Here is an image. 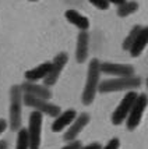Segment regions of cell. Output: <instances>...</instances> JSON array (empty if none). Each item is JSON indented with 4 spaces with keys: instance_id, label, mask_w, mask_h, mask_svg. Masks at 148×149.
<instances>
[{
    "instance_id": "5b68a950",
    "label": "cell",
    "mask_w": 148,
    "mask_h": 149,
    "mask_svg": "<svg viewBox=\"0 0 148 149\" xmlns=\"http://www.w3.org/2000/svg\"><path fill=\"white\" fill-rule=\"evenodd\" d=\"M42 121L43 114L38 110L31 111L29 114V125H28V142L29 149H39L41 148V134H42Z\"/></svg>"
},
{
    "instance_id": "7a4b0ae2",
    "label": "cell",
    "mask_w": 148,
    "mask_h": 149,
    "mask_svg": "<svg viewBox=\"0 0 148 149\" xmlns=\"http://www.w3.org/2000/svg\"><path fill=\"white\" fill-rule=\"evenodd\" d=\"M101 61L98 58H92L88 64V74H87V82L84 86L83 96L81 100L85 106L92 104L95 95L98 91V84H99V78H101V70H99Z\"/></svg>"
},
{
    "instance_id": "52a82bcc",
    "label": "cell",
    "mask_w": 148,
    "mask_h": 149,
    "mask_svg": "<svg viewBox=\"0 0 148 149\" xmlns=\"http://www.w3.org/2000/svg\"><path fill=\"white\" fill-rule=\"evenodd\" d=\"M67 61H69V56H67L66 52H62L55 56L53 61H51V70L46 74V77L43 78V85L45 86H53L58 82L59 77H60L63 68L67 64Z\"/></svg>"
},
{
    "instance_id": "30bf717a",
    "label": "cell",
    "mask_w": 148,
    "mask_h": 149,
    "mask_svg": "<svg viewBox=\"0 0 148 149\" xmlns=\"http://www.w3.org/2000/svg\"><path fill=\"white\" fill-rule=\"evenodd\" d=\"M90 123V114L88 113H81V114H77L76 118L73 120V123L69 125V130L65 132V138L66 142H70V141H74L78 136V134L88 125Z\"/></svg>"
},
{
    "instance_id": "2e32d148",
    "label": "cell",
    "mask_w": 148,
    "mask_h": 149,
    "mask_svg": "<svg viewBox=\"0 0 148 149\" xmlns=\"http://www.w3.org/2000/svg\"><path fill=\"white\" fill-rule=\"evenodd\" d=\"M51 70V61H45L42 64H39L35 68H31L25 71V79L29 82H36L39 79H43L46 77V74Z\"/></svg>"
},
{
    "instance_id": "e0dca14e",
    "label": "cell",
    "mask_w": 148,
    "mask_h": 149,
    "mask_svg": "<svg viewBox=\"0 0 148 149\" xmlns=\"http://www.w3.org/2000/svg\"><path fill=\"white\" fill-rule=\"evenodd\" d=\"M137 10H138V3L137 1H133V0L127 1L126 0L123 4L117 6V15L124 18V17H129L131 14H134Z\"/></svg>"
},
{
    "instance_id": "603a6c76",
    "label": "cell",
    "mask_w": 148,
    "mask_h": 149,
    "mask_svg": "<svg viewBox=\"0 0 148 149\" xmlns=\"http://www.w3.org/2000/svg\"><path fill=\"white\" fill-rule=\"evenodd\" d=\"M101 148H102V145H101V143L92 142V143H90V145H87V146H81L80 149H101Z\"/></svg>"
},
{
    "instance_id": "3957f363",
    "label": "cell",
    "mask_w": 148,
    "mask_h": 149,
    "mask_svg": "<svg viewBox=\"0 0 148 149\" xmlns=\"http://www.w3.org/2000/svg\"><path fill=\"white\" fill-rule=\"evenodd\" d=\"M22 124V89L21 85H13L10 89V130L18 131Z\"/></svg>"
},
{
    "instance_id": "ffe728a7",
    "label": "cell",
    "mask_w": 148,
    "mask_h": 149,
    "mask_svg": "<svg viewBox=\"0 0 148 149\" xmlns=\"http://www.w3.org/2000/svg\"><path fill=\"white\" fill-rule=\"evenodd\" d=\"M90 3L97 8H99V10H108L110 6V3L108 0H90Z\"/></svg>"
},
{
    "instance_id": "484cf974",
    "label": "cell",
    "mask_w": 148,
    "mask_h": 149,
    "mask_svg": "<svg viewBox=\"0 0 148 149\" xmlns=\"http://www.w3.org/2000/svg\"><path fill=\"white\" fill-rule=\"evenodd\" d=\"M8 148V142L7 141H0V149H7Z\"/></svg>"
},
{
    "instance_id": "5bb4252c",
    "label": "cell",
    "mask_w": 148,
    "mask_h": 149,
    "mask_svg": "<svg viewBox=\"0 0 148 149\" xmlns=\"http://www.w3.org/2000/svg\"><path fill=\"white\" fill-rule=\"evenodd\" d=\"M147 42H148V26H142L141 31L137 35L135 40L133 42V45L130 46V49H129L130 54L133 57H138L144 52V49L147 46Z\"/></svg>"
},
{
    "instance_id": "8fae6325",
    "label": "cell",
    "mask_w": 148,
    "mask_h": 149,
    "mask_svg": "<svg viewBox=\"0 0 148 149\" xmlns=\"http://www.w3.org/2000/svg\"><path fill=\"white\" fill-rule=\"evenodd\" d=\"M90 50V35L87 31H80L77 36V46H76V60L77 63L83 64L88 58Z\"/></svg>"
},
{
    "instance_id": "7c38bea8",
    "label": "cell",
    "mask_w": 148,
    "mask_h": 149,
    "mask_svg": "<svg viewBox=\"0 0 148 149\" xmlns=\"http://www.w3.org/2000/svg\"><path fill=\"white\" fill-rule=\"evenodd\" d=\"M21 89H22V93H28V95H32L35 97L48 99V100L52 97V91L49 89V86H45V85H38L35 82L25 81L21 85Z\"/></svg>"
},
{
    "instance_id": "9a60e30c",
    "label": "cell",
    "mask_w": 148,
    "mask_h": 149,
    "mask_svg": "<svg viewBox=\"0 0 148 149\" xmlns=\"http://www.w3.org/2000/svg\"><path fill=\"white\" fill-rule=\"evenodd\" d=\"M65 17L70 24L77 26L80 31H87L90 28V19L87 18L85 15L80 14L77 10H67L65 13Z\"/></svg>"
},
{
    "instance_id": "4fadbf2b",
    "label": "cell",
    "mask_w": 148,
    "mask_h": 149,
    "mask_svg": "<svg viewBox=\"0 0 148 149\" xmlns=\"http://www.w3.org/2000/svg\"><path fill=\"white\" fill-rule=\"evenodd\" d=\"M77 116V111L74 110V109H69V110L66 111H60L59 113V116L55 117V121L52 124V131L53 132H60V131H63L65 128H67L71 123H73V120L76 118Z\"/></svg>"
},
{
    "instance_id": "d6986e66",
    "label": "cell",
    "mask_w": 148,
    "mask_h": 149,
    "mask_svg": "<svg viewBox=\"0 0 148 149\" xmlns=\"http://www.w3.org/2000/svg\"><path fill=\"white\" fill-rule=\"evenodd\" d=\"M15 149H29V142H28V134L27 130L20 128L17 131V146Z\"/></svg>"
},
{
    "instance_id": "ac0fdd59",
    "label": "cell",
    "mask_w": 148,
    "mask_h": 149,
    "mask_svg": "<svg viewBox=\"0 0 148 149\" xmlns=\"http://www.w3.org/2000/svg\"><path fill=\"white\" fill-rule=\"evenodd\" d=\"M141 28H142L141 25H134L133 28H131V31L129 32V35H127V36H126V39L123 40V45H122L123 50H129L130 46L133 45V42H134L135 38H137L138 32L141 31Z\"/></svg>"
},
{
    "instance_id": "ba28073f",
    "label": "cell",
    "mask_w": 148,
    "mask_h": 149,
    "mask_svg": "<svg viewBox=\"0 0 148 149\" xmlns=\"http://www.w3.org/2000/svg\"><path fill=\"white\" fill-rule=\"evenodd\" d=\"M137 92L133 89V91H129L126 93V96L122 99V102L119 103V106L115 109L113 111V114H112V124H115V125H120L122 123H124V120H126V117L129 114L130 109H131V106L134 103L135 97H137Z\"/></svg>"
},
{
    "instance_id": "277c9868",
    "label": "cell",
    "mask_w": 148,
    "mask_h": 149,
    "mask_svg": "<svg viewBox=\"0 0 148 149\" xmlns=\"http://www.w3.org/2000/svg\"><path fill=\"white\" fill-rule=\"evenodd\" d=\"M147 106H148L147 95H145V93L137 95L134 103H133L129 114H127L126 120H124V121H126V127H127L129 131H133L138 127V124L141 123V118H142V116H144V111L147 109Z\"/></svg>"
},
{
    "instance_id": "d4e9b609",
    "label": "cell",
    "mask_w": 148,
    "mask_h": 149,
    "mask_svg": "<svg viewBox=\"0 0 148 149\" xmlns=\"http://www.w3.org/2000/svg\"><path fill=\"white\" fill-rule=\"evenodd\" d=\"M109 3H113V4H116V6H120V4H123L126 0H108Z\"/></svg>"
},
{
    "instance_id": "9c48e42d",
    "label": "cell",
    "mask_w": 148,
    "mask_h": 149,
    "mask_svg": "<svg viewBox=\"0 0 148 149\" xmlns=\"http://www.w3.org/2000/svg\"><path fill=\"white\" fill-rule=\"evenodd\" d=\"M99 70H101V72L106 74V75H116V77H130V75L135 74V70L133 65L109 63V61L101 63L99 64Z\"/></svg>"
},
{
    "instance_id": "6da1fadb",
    "label": "cell",
    "mask_w": 148,
    "mask_h": 149,
    "mask_svg": "<svg viewBox=\"0 0 148 149\" xmlns=\"http://www.w3.org/2000/svg\"><path fill=\"white\" fill-rule=\"evenodd\" d=\"M142 84V79L137 75L130 77H117L105 79L98 84V91L102 93H110V92H120V91H133L140 88Z\"/></svg>"
},
{
    "instance_id": "7402d4cb",
    "label": "cell",
    "mask_w": 148,
    "mask_h": 149,
    "mask_svg": "<svg viewBox=\"0 0 148 149\" xmlns=\"http://www.w3.org/2000/svg\"><path fill=\"white\" fill-rule=\"evenodd\" d=\"M81 146H83V145H81V142L74 139V141H70V142L67 143L65 148H62V149H80Z\"/></svg>"
},
{
    "instance_id": "4316f807",
    "label": "cell",
    "mask_w": 148,
    "mask_h": 149,
    "mask_svg": "<svg viewBox=\"0 0 148 149\" xmlns=\"http://www.w3.org/2000/svg\"><path fill=\"white\" fill-rule=\"evenodd\" d=\"M29 1H36V0H29Z\"/></svg>"
},
{
    "instance_id": "cb8c5ba5",
    "label": "cell",
    "mask_w": 148,
    "mask_h": 149,
    "mask_svg": "<svg viewBox=\"0 0 148 149\" xmlns=\"http://www.w3.org/2000/svg\"><path fill=\"white\" fill-rule=\"evenodd\" d=\"M6 128H7V121L3 120V118H0V135L6 131Z\"/></svg>"
},
{
    "instance_id": "44dd1931",
    "label": "cell",
    "mask_w": 148,
    "mask_h": 149,
    "mask_svg": "<svg viewBox=\"0 0 148 149\" xmlns=\"http://www.w3.org/2000/svg\"><path fill=\"white\" fill-rule=\"evenodd\" d=\"M119 146H120V141H119V138H112L109 142L106 143L103 148H101V149H119Z\"/></svg>"
},
{
    "instance_id": "8992f818",
    "label": "cell",
    "mask_w": 148,
    "mask_h": 149,
    "mask_svg": "<svg viewBox=\"0 0 148 149\" xmlns=\"http://www.w3.org/2000/svg\"><path fill=\"white\" fill-rule=\"evenodd\" d=\"M22 103H25V106H28V107H32L34 110L41 111L42 114H48L49 117H56L62 111L58 104L51 103L48 99L35 97L32 95H28V93H22Z\"/></svg>"
}]
</instances>
